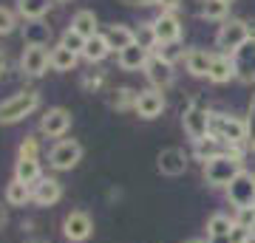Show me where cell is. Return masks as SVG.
Listing matches in <instances>:
<instances>
[{"mask_svg":"<svg viewBox=\"0 0 255 243\" xmlns=\"http://www.w3.org/2000/svg\"><path fill=\"white\" fill-rule=\"evenodd\" d=\"M244 150L247 147H227V153L216 156L204 164V181L213 189H227L230 181L244 170Z\"/></svg>","mask_w":255,"mask_h":243,"instance_id":"cell-1","label":"cell"},{"mask_svg":"<svg viewBox=\"0 0 255 243\" xmlns=\"http://www.w3.org/2000/svg\"><path fill=\"white\" fill-rule=\"evenodd\" d=\"M210 136H216L227 147H247V119L227 116V113H210Z\"/></svg>","mask_w":255,"mask_h":243,"instance_id":"cell-2","label":"cell"},{"mask_svg":"<svg viewBox=\"0 0 255 243\" xmlns=\"http://www.w3.org/2000/svg\"><path fill=\"white\" fill-rule=\"evenodd\" d=\"M37 108H40V90L34 88L20 90L6 102H0V125H17L26 116H31Z\"/></svg>","mask_w":255,"mask_h":243,"instance_id":"cell-3","label":"cell"},{"mask_svg":"<svg viewBox=\"0 0 255 243\" xmlns=\"http://www.w3.org/2000/svg\"><path fill=\"white\" fill-rule=\"evenodd\" d=\"M230 207L238 209H253L255 207V175L250 170H241L236 178L230 181V187L224 189Z\"/></svg>","mask_w":255,"mask_h":243,"instance_id":"cell-4","label":"cell"},{"mask_svg":"<svg viewBox=\"0 0 255 243\" xmlns=\"http://www.w3.org/2000/svg\"><path fill=\"white\" fill-rule=\"evenodd\" d=\"M250 37H253L250 23H244V20H224V26H221L219 34H216V45L221 48V54L233 57Z\"/></svg>","mask_w":255,"mask_h":243,"instance_id":"cell-5","label":"cell"},{"mask_svg":"<svg viewBox=\"0 0 255 243\" xmlns=\"http://www.w3.org/2000/svg\"><path fill=\"white\" fill-rule=\"evenodd\" d=\"M82 162V144L77 139H60V142L48 150V167L57 172L74 170Z\"/></svg>","mask_w":255,"mask_h":243,"instance_id":"cell-6","label":"cell"},{"mask_svg":"<svg viewBox=\"0 0 255 243\" xmlns=\"http://www.w3.org/2000/svg\"><path fill=\"white\" fill-rule=\"evenodd\" d=\"M63 235L68 243H85L94 235V218L85 209H71L63 218Z\"/></svg>","mask_w":255,"mask_h":243,"instance_id":"cell-7","label":"cell"},{"mask_svg":"<svg viewBox=\"0 0 255 243\" xmlns=\"http://www.w3.org/2000/svg\"><path fill=\"white\" fill-rule=\"evenodd\" d=\"M182 125L184 133L190 136L193 142H199V139L210 136V110H204L199 102H190L182 113Z\"/></svg>","mask_w":255,"mask_h":243,"instance_id":"cell-8","label":"cell"},{"mask_svg":"<svg viewBox=\"0 0 255 243\" xmlns=\"http://www.w3.org/2000/svg\"><path fill=\"white\" fill-rule=\"evenodd\" d=\"M51 68V51L48 45H26V51L20 57V71L26 77H43Z\"/></svg>","mask_w":255,"mask_h":243,"instance_id":"cell-9","label":"cell"},{"mask_svg":"<svg viewBox=\"0 0 255 243\" xmlns=\"http://www.w3.org/2000/svg\"><path fill=\"white\" fill-rule=\"evenodd\" d=\"M145 77H147V82H150L156 90L170 88V85H173V80H176L173 63L162 60L159 54H150V60H147V65H145Z\"/></svg>","mask_w":255,"mask_h":243,"instance_id":"cell-10","label":"cell"},{"mask_svg":"<svg viewBox=\"0 0 255 243\" xmlns=\"http://www.w3.org/2000/svg\"><path fill=\"white\" fill-rule=\"evenodd\" d=\"M150 28H153V37L156 43H179L182 40V20H179V14L176 11H162L159 17L150 23Z\"/></svg>","mask_w":255,"mask_h":243,"instance_id":"cell-11","label":"cell"},{"mask_svg":"<svg viewBox=\"0 0 255 243\" xmlns=\"http://www.w3.org/2000/svg\"><path fill=\"white\" fill-rule=\"evenodd\" d=\"M71 130V113L65 108H48L46 116L40 119V133L48 139H63Z\"/></svg>","mask_w":255,"mask_h":243,"instance_id":"cell-12","label":"cell"},{"mask_svg":"<svg viewBox=\"0 0 255 243\" xmlns=\"http://www.w3.org/2000/svg\"><path fill=\"white\" fill-rule=\"evenodd\" d=\"M187 164H190V159H187V153H184L182 147H164L162 153H159V159H156L159 172L162 175H170V178L187 172Z\"/></svg>","mask_w":255,"mask_h":243,"instance_id":"cell-13","label":"cell"},{"mask_svg":"<svg viewBox=\"0 0 255 243\" xmlns=\"http://www.w3.org/2000/svg\"><path fill=\"white\" fill-rule=\"evenodd\" d=\"M164 93L156 88H147V90H139V99H136V108H133V113H136L139 119H145V122H150V119L162 116L164 110Z\"/></svg>","mask_w":255,"mask_h":243,"instance_id":"cell-14","label":"cell"},{"mask_svg":"<svg viewBox=\"0 0 255 243\" xmlns=\"http://www.w3.org/2000/svg\"><path fill=\"white\" fill-rule=\"evenodd\" d=\"M60 198H63V184L51 175H43L31 187V201L37 207H54V204H60Z\"/></svg>","mask_w":255,"mask_h":243,"instance_id":"cell-15","label":"cell"},{"mask_svg":"<svg viewBox=\"0 0 255 243\" xmlns=\"http://www.w3.org/2000/svg\"><path fill=\"white\" fill-rule=\"evenodd\" d=\"M233 63H236V77L241 82H255V37H250L236 54H233Z\"/></svg>","mask_w":255,"mask_h":243,"instance_id":"cell-16","label":"cell"},{"mask_svg":"<svg viewBox=\"0 0 255 243\" xmlns=\"http://www.w3.org/2000/svg\"><path fill=\"white\" fill-rule=\"evenodd\" d=\"M147 60H150V48H145L142 43L128 45L125 51H119L117 54L119 68H125V71H139V68H145Z\"/></svg>","mask_w":255,"mask_h":243,"instance_id":"cell-17","label":"cell"},{"mask_svg":"<svg viewBox=\"0 0 255 243\" xmlns=\"http://www.w3.org/2000/svg\"><path fill=\"white\" fill-rule=\"evenodd\" d=\"M210 82L216 85H224V82L236 80V63L230 54H213V65H210V74H207Z\"/></svg>","mask_w":255,"mask_h":243,"instance_id":"cell-18","label":"cell"},{"mask_svg":"<svg viewBox=\"0 0 255 243\" xmlns=\"http://www.w3.org/2000/svg\"><path fill=\"white\" fill-rule=\"evenodd\" d=\"M221 153H227V144L219 142L216 136H204L199 142H193V156H196L201 164H207L210 159H216V156H221Z\"/></svg>","mask_w":255,"mask_h":243,"instance_id":"cell-19","label":"cell"},{"mask_svg":"<svg viewBox=\"0 0 255 243\" xmlns=\"http://www.w3.org/2000/svg\"><path fill=\"white\" fill-rule=\"evenodd\" d=\"M14 178L34 187L37 181L43 178V167H40V159H17L14 164Z\"/></svg>","mask_w":255,"mask_h":243,"instance_id":"cell-20","label":"cell"},{"mask_svg":"<svg viewBox=\"0 0 255 243\" xmlns=\"http://www.w3.org/2000/svg\"><path fill=\"white\" fill-rule=\"evenodd\" d=\"M111 54V45L105 40V34H94L85 40V48H82V60H88V63H102L105 57Z\"/></svg>","mask_w":255,"mask_h":243,"instance_id":"cell-21","label":"cell"},{"mask_svg":"<svg viewBox=\"0 0 255 243\" xmlns=\"http://www.w3.org/2000/svg\"><path fill=\"white\" fill-rule=\"evenodd\" d=\"M184 65H187V71H190L193 77H207L210 65H213V54L201 51V48H190V51L184 54Z\"/></svg>","mask_w":255,"mask_h":243,"instance_id":"cell-22","label":"cell"},{"mask_svg":"<svg viewBox=\"0 0 255 243\" xmlns=\"http://www.w3.org/2000/svg\"><path fill=\"white\" fill-rule=\"evenodd\" d=\"M105 40H108L111 51H125L128 45L136 43V31H130L128 26H111L108 31H105Z\"/></svg>","mask_w":255,"mask_h":243,"instance_id":"cell-23","label":"cell"},{"mask_svg":"<svg viewBox=\"0 0 255 243\" xmlns=\"http://www.w3.org/2000/svg\"><path fill=\"white\" fill-rule=\"evenodd\" d=\"M3 198H6V207H26L28 201H31V187L23 184V181H17V178H11L6 184Z\"/></svg>","mask_w":255,"mask_h":243,"instance_id":"cell-24","label":"cell"},{"mask_svg":"<svg viewBox=\"0 0 255 243\" xmlns=\"http://www.w3.org/2000/svg\"><path fill=\"white\" fill-rule=\"evenodd\" d=\"M23 40H26V45H48L51 28L43 26L40 20H28L26 26H23Z\"/></svg>","mask_w":255,"mask_h":243,"instance_id":"cell-25","label":"cell"},{"mask_svg":"<svg viewBox=\"0 0 255 243\" xmlns=\"http://www.w3.org/2000/svg\"><path fill=\"white\" fill-rule=\"evenodd\" d=\"M71 28L77 31V34H82L85 40H88V37H94V34H100V31H97V14H94V11H88V9H80L77 14H74Z\"/></svg>","mask_w":255,"mask_h":243,"instance_id":"cell-26","label":"cell"},{"mask_svg":"<svg viewBox=\"0 0 255 243\" xmlns=\"http://www.w3.org/2000/svg\"><path fill=\"white\" fill-rule=\"evenodd\" d=\"M77 60H80V54H74V51H68L63 45L51 48V71H74Z\"/></svg>","mask_w":255,"mask_h":243,"instance_id":"cell-27","label":"cell"},{"mask_svg":"<svg viewBox=\"0 0 255 243\" xmlns=\"http://www.w3.org/2000/svg\"><path fill=\"white\" fill-rule=\"evenodd\" d=\"M236 226V218H230L227 212H213L207 218V238H219V235H230V229Z\"/></svg>","mask_w":255,"mask_h":243,"instance_id":"cell-28","label":"cell"},{"mask_svg":"<svg viewBox=\"0 0 255 243\" xmlns=\"http://www.w3.org/2000/svg\"><path fill=\"white\" fill-rule=\"evenodd\" d=\"M48 0H17V11H20V17L26 20H43V14L48 11Z\"/></svg>","mask_w":255,"mask_h":243,"instance_id":"cell-29","label":"cell"},{"mask_svg":"<svg viewBox=\"0 0 255 243\" xmlns=\"http://www.w3.org/2000/svg\"><path fill=\"white\" fill-rule=\"evenodd\" d=\"M230 3L227 0H201V17L207 20H227Z\"/></svg>","mask_w":255,"mask_h":243,"instance_id":"cell-30","label":"cell"},{"mask_svg":"<svg viewBox=\"0 0 255 243\" xmlns=\"http://www.w3.org/2000/svg\"><path fill=\"white\" fill-rule=\"evenodd\" d=\"M136 99H139V90L117 88V93H114V108L117 110H133L136 108Z\"/></svg>","mask_w":255,"mask_h":243,"instance_id":"cell-31","label":"cell"},{"mask_svg":"<svg viewBox=\"0 0 255 243\" xmlns=\"http://www.w3.org/2000/svg\"><path fill=\"white\" fill-rule=\"evenodd\" d=\"M60 45H63V48H68V51H74V54H80V57H82V48H85V37L77 34V31H74V28L68 26V28L63 31V37H60Z\"/></svg>","mask_w":255,"mask_h":243,"instance_id":"cell-32","label":"cell"},{"mask_svg":"<svg viewBox=\"0 0 255 243\" xmlns=\"http://www.w3.org/2000/svg\"><path fill=\"white\" fill-rule=\"evenodd\" d=\"M150 54H159L162 60H167V63H176V60H179V57H184L187 51H182V45H179V43H164V45L156 43Z\"/></svg>","mask_w":255,"mask_h":243,"instance_id":"cell-33","label":"cell"},{"mask_svg":"<svg viewBox=\"0 0 255 243\" xmlns=\"http://www.w3.org/2000/svg\"><path fill=\"white\" fill-rule=\"evenodd\" d=\"M17 159H40V139H37V136H26V139L20 142Z\"/></svg>","mask_w":255,"mask_h":243,"instance_id":"cell-34","label":"cell"},{"mask_svg":"<svg viewBox=\"0 0 255 243\" xmlns=\"http://www.w3.org/2000/svg\"><path fill=\"white\" fill-rule=\"evenodd\" d=\"M14 28H17V17H14V11L6 9V6H0V37L11 34Z\"/></svg>","mask_w":255,"mask_h":243,"instance_id":"cell-35","label":"cell"},{"mask_svg":"<svg viewBox=\"0 0 255 243\" xmlns=\"http://www.w3.org/2000/svg\"><path fill=\"white\" fill-rule=\"evenodd\" d=\"M253 241H255V232L250 229V226L236 224L233 229H230V243H253Z\"/></svg>","mask_w":255,"mask_h":243,"instance_id":"cell-36","label":"cell"},{"mask_svg":"<svg viewBox=\"0 0 255 243\" xmlns=\"http://www.w3.org/2000/svg\"><path fill=\"white\" fill-rule=\"evenodd\" d=\"M102 85H105V74H102V71H91V74H85V77H82V88L91 90V93H97Z\"/></svg>","mask_w":255,"mask_h":243,"instance_id":"cell-37","label":"cell"},{"mask_svg":"<svg viewBox=\"0 0 255 243\" xmlns=\"http://www.w3.org/2000/svg\"><path fill=\"white\" fill-rule=\"evenodd\" d=\"M247 133H250L247 147L255 150V93H253V99H250V113H247Z\"/></svg>","mask_w":255,"mask_h":243,"instance_id":"cell-38","label":"cell"},{"mask_svg":"<svg viewBox=\"0 0 255 243\" xmlns=\"http://www.w3.org/2000/svg\"><path fill=\"white\" fill-rule=\"evenodd\" d=\"M179 3H182V0H159L162 11H176V9H179Z\"/></svg>","mask_w":255,"mask_h":243,"instance_id":"cell-39","label":"cell"},{"mask_svg":"<svg viewBox=\"0 0 255 243\" xmlns=\"http://www.w3.org/2000/svg\"><path fill=\"white\" fill-rule=\"evenodd\" d=\"M125 6H159V0H122Z\"/></svg>","mask_w":255,"mask_h":243,"instance_id":"cell-40","label":"cell"},{"mask_svg":"<svg viewBox=\"0 0 255 243\" xmlns=\"http://www.w3.org/2000/svg\"><path fill=\"white\" fill-rule=\"evenodd\" d=\"M6 224H9V209L3 207V201H0V229H3Z\"/></svg>","mask_w":255,"mask_h":243,"instance_id":"cell-41","label":"cell"},{"mask_svg":"<svg viewBox=\"0 0 255 243\" xmlns=\"http://www.w3.org/2000/svg\"><path fill=\"white\" fill-rule=\"evenodd\" d=\"M207 243H230V235H219V238H207Z\"/></svg>","mask_w":255,"mask_h":243,"instance_id":"cell-42","label":"cell"},{"mask_svg":"<svg viewBox=\"0 0 255 243\" xmlns=\"http://www.w3.org/2000/svg\"><path fill=\"white\" fill-rule=\"evenodd\" d=\"M6 71V54H3V51H0V74Z\"/></svg>","mask_w":255,"mask_h":243,"instance_id":"cell-43","label":"cell"},{"mask_svg":"<svg viewBox=\"0 0 255 243\" xmlns=\"http://www.w3.org/2000/svg\"><path fill=\"white\" fill-rule=\"evenodd\" d=\"M190 243H201V241H190Z\"/></svg>","mask_w":255,"mask_h":243,"instance_id":"cell-44","label":"cell"},{"mask_svg":"<svg viewBox=\"0 0 255 243\" xmlns=\"http://www.w3.org/2000/svg\"><path fill=\"white\" fill-rule=\"evenodd\" d=\"M227 3H233V0H227Z\"/></svg>","mask_w":255,"mask_h":243,"instance_id":"cell-45","label":"cell"},{"mask_svg":"<svg viewBox=\"0 0 255 243\" xmlns=\"http://www.w3.org/2000/svg\"><path fill=\"white\" fill-rule=\"evenodd\" d=\"M34 243H40V241H34Z\"/></svg>","mask_w":255,"mask_h":243,"instance_id":"cell-46","label":"cell"},{"mask_svg":"<svg viewBox=\"0 0 255 243\" xmlns=\"http://www.w3.org/2000/svg\"><path fill=\"white\" fill-rule=\"evenodd\" d=\"M253 175H255V172H253Z\"/></svg>","mask_w":255,"mask_h":243,"instance_id":"cell-47","label":"cell"}]
</instances>
